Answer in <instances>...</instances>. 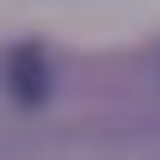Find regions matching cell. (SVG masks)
Returning a JSON list of instances; mask_svg holds the SVG:
<instances>
[{"instance_id": "1", "label": "cell", "mask_w": 160, "mask_h": 160, "mask_svg": "<svg viewBox=\"0 0 160 160\" xmlns=\"http://www.w3.org/2000/svg\"><path fill=\"white\" fill-rule=\"evenodd\" d=\"M6 86H12L19 105H43V99H49V62H43L37 43L12 49V62H6Z\"/></svg>"}]
</instances>
